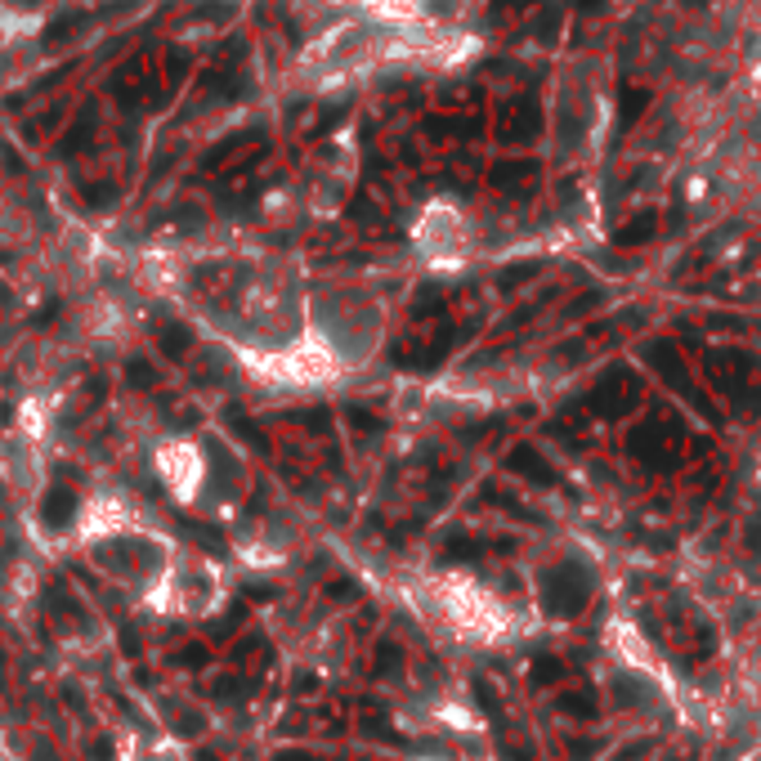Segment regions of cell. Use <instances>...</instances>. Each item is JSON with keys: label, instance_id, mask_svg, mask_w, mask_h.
<instances>
[{"label": "cell", "instance_id": "cell-12", "mask_svg": "<svg viewBox=\"0 0 761 761\" xmlns=\"http://www.w3.org/2000/svg\"><path fill=\"white\" fill-rule=\"evenodd\" d=\"M399 667H404V654H399L390 640H380V645H376V676H395Z\"/></svg>", "mask_w": 761, "mask_h": 761}, {"label": "cell", "instance_id": "cell-4", "mask_svg": "<svg viewBox=\"0 0 761 761\" xmlns=\"http://www.w3.org/2000/svg\"><path fill=\"white\" fill-rule=\"evenodd\" d=\"M587 404H591V413H600V417H627V413L640 404V376H636L631 367L614 363V367L596 380V386H591Z\"/></svg>", "mask_w": 761, "mask_h": 761}, {"label": "cell", "instance_id": "cell-18", "mask_svg": "<svg viewBox=\"0 0 761 761\" xmlns=\"http://www.w3.org/2000/svg\"><path fill=\"white\" fill-rule=\"evenodd\" d=\"M0 757H5V748H0Z\"/></svg>", "mask_w": 761, "mask_h": 761}, {"label": "cell", "instance_id": "cell-14", "mask_svg": "<svg viewBox=\"0 0 761 761\" xmlns=\"http://www.w3.org/2000/svg\"><path fill=\"white\" fill-rule=\"evenodd\" d=\"M349 422L354 426H367V431H380V417H372L367 408H349Z\"/></svg>", "mask_w": 761, "mask_h": 761}, {"label": "cell", "instance_id": "cell-10", "mask_svg": "<svg viewBox=\"0 0 761 761\" xmlns=\"http://www.w3.org/2000/svg\"><path fill=\"white\" fill-rule=\"evenodd\" d=\"M484 551H489V547H484L480 538H466V533H453V538H448V547H444V556H448V560H480Z\"/></svg>", "mask_w": 761, "mask_h": 761}, {"label": "cell", "instance_id": "cell-6", "mask_svg": "<svg viewBox=\"0 0 761 761\" xmlns=\"http://www.w3.org/2000/svg\"><path fill=\"white\" fill-rule=\"evenodd\" d=\"M645 358L654 363V372L667 380V386H672V390H681V395H685V399H690V404H694L707 422L716 417V413L707 408V399L694 390V380H690V372L681 367V354H676V345H672V340H649V345H645Z\"/></svg>", "mask_w": 761, "mask_h": 761}, {"label": "cell", "instance_id": "cell-17", "mask_svg": "<svg viewBox=\"0 0 761 761\" xmlns=\"http://www.w3.org/2000/svg\"><path fill=\"white\" fill-rule=\"evenodd\" d=\"M331 596H345V600H349V596H358V591H354V582H336Z\"/></svg>", "mask_w": 761, "mask_h": 761}, {"label": "cell", "instance_id": "cell-1", "mask_svg": "<svg viewBox=\"0 0 761 761\" xmlns=\"http://www.w3.org/2000/svg\"><path fill=\"white\" fill-rule=\"evenodd\" d=\"M471 50L475 41L457 32H422V28H395V23H376L363 14H345L305 46L300 77L318 86H340V81L380 77L395 68L462 63Z\"/></svg>", "mask_w": 761, "mask_h": 761}, {"label": "cell", "instance_id": "cell-9", "mask_svg": "<svg viewBox=\"0 0 761 761\" xmlns=\"http://www.w3.org/2000/svg\"><path fill=\"white\" fill-rule=\"evenodd\" d=\"M506 471H520L524 480H533V484H556V471L538 457V448H529V444H520L511 457H506Z\"/></svg>", "mask_w": 761, "mask_h": 761}, {"label": "cell", "instance_id": "cell-7", "mask_svg": "<svg viewBox=\"0 0 761 761\" xmlns=\"http://www.w3.org/2000/svg\"><path fill=\"white\" fill-rule=\"evenodd\" d=\"M707 372H712V386L730 399L748 395V380H752V358L743 349H712L707 354Z\"/></svg>", "mask_w": 761, "mask_h": 761}, {"label": "cell", "instance_id": "cell-5", "mask_svg": "<svg viewBox=\"0 0 761 761\" xmlns=\"http://www.w3.org/2000/svg\"><path fill=\"white\" fill-rule=\"evenodd\" d=\"M587 605V573L578 564H560L542 578V609L556 618H573Z\"/></svg>", "mask_w": 761, "mask_h": 761}, {"label": "cell", "instance_id": "cell-11", "mask_svg": "<svg viewBox=\"0 0 761 761\" xmlns=\"http://www.w3.org/2000/svg\"><path fill=\"white\" fill-rule=\"evenodd\" d=\"M560 707H564L569 716H582V721H591V716H596V694H591V690H578V694H560Z\"/></svg>", "mask_w": 761, "mask_h": 761}, {"label": "cell", "instance_id": "cell-8", "mask_svg": "<svg viewBox=\"0 0 761 761\" xmlns=\"http://www.w3.org/2000/svg\"><path fill=\"white\" fill-rule=\"evenodd\" d=\"M37 238V215L23 197L0 193V247H23Z\"/></svg>", "mask_w": 761, "mask_h": 761}, {"label": "cell", "instance_id": "cell-15", "mask_svg": "<svg viewBox=\"0 0 761 761\" xmlns=\"http://www.w3.org/2000/svg\"><path fill=\"white\" fill-rule=\"evenodd\" d=\"M529 273H533V264H529V269H511V273H502V287L511 291V287H515V282H524Z\"/></svg>", "mask_w": 761, "mask_h": 761}, {"label": "cell", "instance_id": "cell-16", "mask_svg": "<svg viewBox=\"0 0 761 761\" xmlns=\"http://www.w3.org/2000/svg\"><path fill=\"white\" fill-rule=\"evenodd\" d=\"M480 703H484V707H489V712L498 716V698H493V690H489V681H480Z\"/></svg>", "mask_w": 761, "mask_h": 761}, {"label": "cell", "instance_id": "cell-13", "mask_svg": "<svg viewBox=\"0 0 761 761\" xmlns=\"http://www.w3.org/2000/svg\"><path fill=\"white\" fill-rule=\"evenodd\" d=\"M560 676H564V663H560V658H538V663H533V681H538V685H551V681H560Z\"/></svg>", "mask_w": 761, "mask_h": 761}, {"label": "cell", "instance_id": "cell-3", "mask_svg": "<svg viewBox=\"0 0 761 761\" xmlns=\"http://www.w3.org/2000/svg\"><path fill=\"white\" fill-rule=\"evenodd\" d=\"M627 448H631V457H636L640 466H649V471H672V466L681 462V431H676L667 417H649V422H640V426L631 431Z\"/></svg>", "mask_w": 761, "mask_h": 761}, {"label": "cell", "instance_id": "cell-2", "mask_svg": "<svg viewBox=\"0 0 761 761\" xmlns=\"http://www.w3.org/2000/svg\"><path fill=\"white\" fill-rule=\"evenodd\" d=\"M349 14L395 23V28H422V32H457L471 37V28L484 14V0H336Z\"/></svg>", "mask_w": 761, "mask_h": 761}]
</instances>
